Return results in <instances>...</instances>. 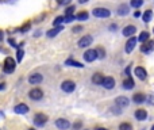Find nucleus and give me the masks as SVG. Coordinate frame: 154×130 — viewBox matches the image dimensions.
I'll list each match as a JSON object with an SVG mask.
<instances>
[{
  "instance_id": "obj_6",
  "label": "nucleus",
  "mask_w": 154,
  "mask_h": 130,
  "mask_svg": "<svg viewBox=\"0 0 154 130\" xmlns=\"http://www.w3.org/2000/svg\"><path fill=\"white\" fill-rule=\"evenodd\" d=\"M92 42H93L92 35H84V37H81L80 39H78L77 45H78V48H88V46H91Z\"/></svg>"
},
{
  "instance_id": "obj_31",
  "label": "nucleus",
  "mask_w": 154,
  "mask_h": 130,
  "mask_svg": "<svg viewBox=\"0 0 154 130\" xmlns=\"http://www.w3.org/2000/svg\"><path fill=\"white\" fill-rule=\"evenodd\" d=\"M23 57H24V50L23 49H18V51H16V62H22Z\"/></svg>"
},
{
  "instance_id": "obj_19",
  "label": "nucleus",
  "mask_w": 154,
  "mask_h": 130,
  "mask_svg": "<svg viewBox=\"0 0 154 130\" xmlns=\"http://www.w3.org/2000/svg\"><path fill=\"white\" fill-rule=\"evenodd\" d=\"M128 12H130V8L127 4H120L118 7V15L119 16H126V15H128Z\"/></svg>"
},
{
  "instance_id": "obj_25",
  "label": "nucleus",
  "mask_w": 154,
  "mask_h": 130,
  "mask_svg": "<svg viewBox=\"0 0 154 130\" xmlns=\"http://www.w3.org/2000/svg\"><path fill=\"white\" fill-rule=\"evenodd\" d=\"M149 38H150V34H149L147 31H142L139 34V37H138V41H139L140 43H145L149 41Z\"/></svg>"
},
{
  "instance_id": "obj_45",
  "label": "nucleus",
  "mask_w": 154,
  "mask_h": 130,
  "mask_svg": "<svg viewBox=\"0 0 154 130\" xmlns=\"http://www.w3.org/2000/svg\"><path fill=\"white\" fill-rule=\"evenodd\" d=\"M8 3H16V0H7Z\"/></svg>"
},
{
  "instance_id": "obj_49",
  "label": "nucleus",
  "mask_w": 154,
  "mask_h": 130,
  "mask_svg": "<svg viewBox=\"0 0 154 130\" xmlns=\"http://www.w3.org/2000/svg\"><path fill=\"white\" fill-rule=\"evenodd\" d=\"M153 32H154V29H153Z\"/></svg>"
},
{
  "instance_id": "obj_39",
  "label": "nucleus",
  "mask_w": 154,
  "mask_h": 130,
  "mask_svg": "<svg viewBox=\"0 0 154 130\" xmlns=\"http://www.w3.org/2000/svg\"><path fill=\"white\" fill-rule=\"evenodd\" d=\"M81 126H83V123L81 122H76L74 125H73V127H74L76 130H78V129H81Z\"/></svg>"
},
{
  "instance_id": "obj_30",
  "label": "nucleus",
  "mask_w": 154,
  "mask_h": 130,
  "mask_svg": "<svg viewBox=\"0 0 154 130\" xmlns=\"http://www.w3.org/2000/svg\"><path fill=\"white\" fill-rule=\"evenodd\" d=\"M96 53H97V58H104L105 57V50H104V48H101V46L96 48Z\"/></svg>"
},
{
  "instance_id": "obj_1",
  "label": "nucleus",
  "mask_w": 154,
  "mask_h": 130,
  "mask_svg": "<svg viewBox=\"0 0 154 130\" xmlns=\"http://www.w3.org/2000/svg\"><path fill=\"white\" fill-rule=\"evenodd\" d=\"M16 68V61L12 58V57H5L4 60V65H3V72L10 75V73H14Z\"/></svg>"
},
{
  "instance_id": "obj_14",
  "label": "nucleus",
  "mask_w": 154,
  "mask_h": 130,
  "mask_svg": "<svg viewBox=\"0 0 154 130\" xmlns=\"http://www.w3.org/2000/svg\"><path fill=\"white\" fill-rule=\"evenodd\" d=\"M42 81H43V76L41 75V73H32V75L29 77V83L30 84H34V85L42 83Z\"/></svg>"
},
{
  "instance_id": "obj_16",
  "label": "nucleus",
  "mask_w": 154,
  "mask_h": 130,
  "mask_svg": "<svg viewBox=\"0 0 154 130\" xmlns=\"http://www.w3.org/2000/svg\"><path fill=\"white\" fill-rule=\"evenodd\" d=\"M14 111H15L16 114H27L29 113V106H27L26 103H19V104H16L15 107H14Z\"/></svg>"
},
{
  "instance_id": "obj_29",
  "label": "nucleus",
  "mask_w": 154,
  "mask_h": 130,
  "mask_svg": "<svg viewBox=\"0 0 154 130\" xmlns=\"http://www.w3.org/2000/svg\"><path fill=\"white\" fill-rule=\"evenodd\" d=\"M30 29H31V22H26V23H24L23 26L19 29V31H20L22 34H24V32H27Z\"/></svg>"
},
{
  "instance_id": "obj_17",
  "label": "nucleus",
  "mask_w": 154,
  "mask_h": 130,
  "mask_svg": "<svg viewBox=\"0 0 154 130\" xmlns=\"http://www.w3.org/2000/svg\"><path fill=\"white\" fill-rule=\"evenodd\" d=\"M135 118H137L138 121H146V119H147V111H146L145 108H138V110L135 111Z\"/></svg>"
},
{
  "instance_id": "obj_2",
  "label": "nucleus",
  "mask_w": 154,
  "mask_h": 130,
  "mask_svg": "<svg viewBox=\"0 0 154 130\" xmlns=\"http://www.w3.org/2000/svg\"><path fill=\"white\" fill-rule=\"evenodd\" d=\"M92 15L96 16V18L105 19V18H110L111 16V11L108 10V8H104V7H96L92 10Z\"/></svg>"
},
{
  "instance_id": "obj_41",
  "label": "nucleus",
  "mask_w": 154,
  "mask_h": 130,
  "mask_svg": "<svg viewBox=\"0 0 154 130\" xmlns=\"http://www.w3.org/2000/svg\"><path fill=\"white\" fill-rule=\"evenodd\" d=\"M140 15H142V14H140L139 11H135V12H134V16H135V18H139Z\"/></svg>"
},
{
  "instance_id": "obj_3",
  "label": "nucleus",
  "mask_w": 154,
  "mask_h": 130,
  "mask_svg": "<svg viewBox=\"0 0 154 130\" xmlns=\"http://www.w3.org/2000/svg\"><path fill=\"white\" fill-rule=\"evenodd\" d=\"M47 115L46 114H42V113H38V114H35V116H34V125L35 126H38V127H42V126H45L46 125V122H47Z\"/></svg>"
},
{
  "instance_id": "obj_10",
  "label": "nucleus",
  "mask_w": 154,
  "mask_h": 130,
  "mask_svg": "<svg viewBox=\"0 0 154 130\" xmlns=\"http://www.w3.org/2000/svg\"><path fill=\"white\" fill-rule=\"evenodd\" d=\"M153 50H154V42H153V41H147V42H145V43H142V45H140V51H142V53H145V54L151 53Z\"/></svg>"
},
{
  "instance_id": "obj_4",
  "label": "nucleus",
  "mask_w": 154,
  "mask_h": 130,
  "mask_svg": "<svg viewBox=\"0 0 154 130\" xmlns=\"http://www.w3.org/2000/svg\"><path fill=\"white\" fill-rule=\"evenodd\" d=\"M61 89L66 94H72L73 91L76 89V83L72 80H65L61 83Z\"/></svg>"
},
{
  "instance_id": "obj_11",
  "label": "nucleus",
  "mask_w": 154,
  "mask_h": 130,
  "mask_svg": "<svg viewBox=\"0 0 154 130\" xmlns=\"http://www.w3.org/2000/svg\"><path fill=\"white\" fill-rule=\"evenodd\" d=\"M115 104L118 106L119 108H126L127 106L130 104V100H128V98H126V96H118L115 99Z\"/></svg>"
},
{
  "instance_id": "obj_38",
  "label": "nucleus",
  "mask_w": 154,
  "mask_h": 130,
  "mask_svg": "<svg viewBox=\"0 0 154 130\" xmlns=\"http://www.w3.org/2000/svg\"><path fill=\"white\" fill-rule=\"evenodd\" d=\"M74 19H76L74 15H72V16H65V20H64V22H66V23H70V22H73Z\"/></svg>"
},
{
  "instance_id": "obj_37",
  "label": "nucleus",
  "mask_w": 154,
  "mask_h": 130,
  "mask_svg": "<svg viewBox=\"0 0 154 130\" xmlns=\"http://www.w3.org/2000/svg\"><path fill=\"white\" fill-rule=\"evenodd\" d=\"M72 31L74 32V34H77V32H80V31H83V26H74L72 29Z\"/></svg>"
},
{
  "instance_id": "obj_21",
  "label": "nucleus",
  "mask_w": 154,
  "mask_h": 130,
  "mask_svg": "<svg viewBox=\"0 0 154 130\" xmlns=\"http://www.w3.org/2000/svg\"><path fill=\"white\" fill-rule=\"evenodd\" d=\"M132 100H134V103H137V104H140V103H143L146 100V96H145V94H140V92H138V94H134V96H132Z\"/></svg>"
},
{
  "instance_id": "obj_18",
  "label": "nucleus",
  "mask_w": 154,
  "mask_h": 130,
  "mask_svg": "<svg viewBox=\"0 0 154 130\" xmlns=\"http://www.w3.org/2000/svg\"><path fill=\"white\" fill-rule=\"evenodd\" d=\"M122 87H123L124 89H132L135 87V83H134V80H132L131 77H127V79H124V80L122 81Z\"/></svg>"
},
{
  "instance_id": "obj_34",
  "label": "nucleus",
  "mask_w": 154,
  "mask_h": 130,
  "mask_svg": "<svg viewBox=\"0 0 154 130\" xmlns=\"http://www.w3.org/2000/svg\"><path fill=\"white\" fill-rule=\"evenodd\" d=\"M8 43H10V46H12V48L19 49V43H16L14 38H8Z\"/></svg>"
},
{
  "instance_id": "obj_23",
  "label": "nucleus",
  "mask_w": 154,
  "mask_h": 130,
  "mask_svg": "<svg viewBox=\"0 0 154 130\" xmlns=\"http://www.w3.org/2000/svg\"><path fill=\"white\" fill-rule=\"evenodd\" d=\"M65 65H66V67H74V68H84V65L81 64V62L74 61V60H72V58L66 60V61H65Z\"/></svg>"
},
{
  "instance_id": "obj_22",
  "label": "nucleus",
  "mask_w": 154,
  "mask_h": 130,
  "mask_svg": "<svg viewBox=\"0 0 154 130\" xmlns=\"http://www.w3.org/2000/svg\"><path fill=\"white\" fill-rule=\"evenodd\" d=\"M151 19H153V11H151V10H146L145 12L142 14V20L145 22V23H149Z\"/></svg>"
},
{
  "instance_id": "obj_27",
  "label": "nucleus",
  "mask_w": 154,
  "mask_h": 130,
  "mask_svg": "<svg viewBox=\"0 0 154 130\" xmlns=\"http://www.w3.org/2000/svg\"><path fill=\"white\" fill-rule=\"evenodd\" d=\"M65 20V16L64 15H59V16H57L56 19H54V22H53V26L54 27H58V26H61V23Z\"/></svg>"
},
{
  "instance_id": "obj_28",
  "label": "nucleus",
  "mask_w": 154,
  "mask_h": 130,
  "mask_svg": "<svg viewBox=\"0 0 154 130\" xmlns=\"http://www.w3.org/2000/svg\"><path fill=\"white\" fill-rule=\"evenodd\" d=\"M142 4H143V0H130V5L132 8H139L142 7Z\"/></svg>"
},
{
  "instance_id": "obj_20",
  "label": "nucleus",
  "mask_w": 154,
  "mask_h": 130,
  "mask_svg": "<svg viewBox=\"0 0 154 130\" xmlns=\"http://www.w3.org/2000/svg\"><path fill=\"white\" fill-rule=\"evenodd\" d=\"M62 30H64V26H58V27H53L51 30H49L47 32H46V35H47L49 38H53V37H56L58 32H61Z\"/></svg>"
},
{
  "instance_id": "obj_46",
  "label": "nucleus",
  "mask_w": 154,
  "mask_h": 130,
  "mask_svg": "<svg viewBox=\"0 0 154 130\" xmlns=\"http://www.w3.org/2000/svg\"><path fill=\"white\" fill-rule=\"evenodd\" d=\"M96 130H108V129H104V127H99V129H96Z\"/></svg>"
},
{
  "instance_id": "obj_7",
  "label": "nucleus",
  "mask_w": 154,
  "mask_h": 130,
  "mask_svg": "<svg viewBox=\"0 0 154 130\" xmlns=\"http://www.w3.org/2000/svg\"><path fill=\"white\" fill-rule=\"evenodd\" d=\"M96 58H97L96 49H88V50L84 53V60H85L86 62H93Z\"/></svg>"
},
{
  "instance_id": "obj_26",
  "label": "nucleus",
  "mask_w": 154,
  "mask_h": 130,
  "mask_svg": "<svg viewBox=\"0 0 154 130\" xmlns=\"http://www.w3.org/2000/svg\"><path fill=\"white\" fill-rule=\"evenodd\" d=\"M88 18H89V14L86 12V11H83V12L76 15V19H78V20H86Z\"/></svg>"
},
{
  "instance_id": "obj_5",
  "label": "nucleus",
  "mask_w": 154,
  "mask_h": 130,
  "mask_svg": "<svg viewBox=\"0 0 154 130\" xmlns=\"http://www.w3.org/2000/svg\"><path fill=\"white\" fill-rule=\"evenodd\" d=\"M29 98L30 99H32V100H41L43 98V91L41 88H38V87H35V88L30 89Z\"/></svg>"
},
{
  "instance_id": "obj_48",
  "label": "nucleus",
  "mask_w": 154,
  "mask_h": 130,
  "mask_svg": "<svg viewBox=\"0 0 154 130\" xmlns=\"http://www.w3.org/2000/svg\"><path fill=\"white\" fill-rule=\"evenodd\" d=\"M29 130H35V129H29Z\"/></svg>"
},
{
  "instance_id": "obj_43",
  "label": "nucleus",
  "mask_w": 154,
  "mask_h": 130,
  "mask_svg": "<svg viewBox=\"0 0 154 130\" xmlns=\"http://www.w3.org/2000/svg\"><path fill=\"white\" fill-rule=\"evenodd\" d=\"M3 37H4V32H3L2 30H0V42H2V41H3Z\"/></svg>"
},
{
  "instance_id": "obj_13",
  "label": "nucleus",
  "mask_w": 154,
  "mask_h": 130,
  "mask_svg": "<svg viewBox=\"0 0 154 130\" xmlns=\"http://www.w3.org/2000/svg\"><path fill=\"white\" fill-rule=\"evenodd\" d=\"M134 72H135V76H137L139 80H146V79H147V72H146V69L143 67H137Z\"/></svg>"
},
{
  "instance_id": "obj_42",
  "label": "nucleus",
  "mask_w": 154,
  "mask_h": 130,
  "mask_svg": "<svg viewBox=\"0 0 154 130\" xmlns=\"http://www.w3.org/2000/svg\"><path fill=\"white\" fill-rule=\"evenodd\" d=\"M4 88H5V83H0V91H3Z\"/></svg>"
},
{
  "instance_id": "obj_9",
  "label": "nucleus",
  "mask_w": 154,
  "mask_h": 130,
  "mask_svg": "<svg viewBox=\"0 0 154 130\" xmlns=\"http://www.w3.org/2000/svg\"><path fill=\"white\" fill-rule=\"evenodd\" d=\"M101 85L105 89H112L115 87V79L111 77V76H104V80H103Z\"/></svg>"
},
{
  "instance_id": "obj_12",
  "label": "nucleus",
  "mask_w": 154,
  "mask_h": 130,
  "mask_svg": "<svg viewBox=\"0 0 154 130\" xmlns=\"http://www.w3.org/2000/svg\"><path fill=\"white\" fill-rule=\"evenodd\" d=\"M137 32V27L135 26H132V24H128V26H126L123 29V31H122V34L124 35V37H128V38H131V37H134V34Z\"/></svg>"
},
{
  "instance_id": "obj_24",
  "label": "nucleus",
  "mask_w": 154,
  "mask_h": 130,
  "mask_svg": "<svg viewBox=\"0 0 154 130\" xmlns=\"http://www.w3.org/2000/svg\"><path fill=\"white\" fill-rule=\"evenodd\" d=\"M103 80H104V76H103L101 73H95V75L92 76V83L93 84H101Z\"/></svg>"
},
{
  "instance_id": "obj_44",
  "label": "nucleus",
  "mask_w": 154,
  "mask_h": 130,
  "mask_svg": "<svg viewBox=\"0 0 154 130\" xmlns=\"http://www.w3.org/2000/svg\"><path fill=\"white\" fill-rule=\"evenodd\" d=\"M86 2H88V0H78V3H80V4H85Z\"/></svg>"
},
{
  "instance_id": "obj_33",
  "label": "nucleus",
  "mask_w": 154,
  "mask_h": 130,
  "mask_svg": "<svg viewBox=\"0 0 154 130\" xmlns=\"http://www.w3.org/2000/svg\"><path fill=\"white\" fill-rule=\"evenodd\" d=\"M119 130H132V126L127 122H123V123L119 125Z\"/></svg>"
},
{
  "instance_id": "obj_35",
  "label": "nucleus",
  "mask_w": 154,
  "mask_h": 130,
  "mask_svg": "<svg viewBox=\"0 0 154 130\" xmlns=\"http://www.w3.org/2000/svg\"><path fill=\"white\" fill-rule=\"evenodd\" d=\"M146 100H147L149 104L154 106V95H149V96H146Z\"/></svg>"
},
{
  "instance_id": "obj_47",
  "label": "nucleus",
  "mask_w": 154,
  "mask_h": 130,
  "mask_svg": "<svg viewBox=\"0 0 154 130\" xmlns=\"http://www.w3.org/2000/svg\"><path fill=\"white\" fill-rule=\"evenodd\" d=\"M151 130H154V126H153V127H151Z\"/></svg>"
},
{
  "instance_id": "obj_36",
  "label": "nucleus",
  "mask_w": 154,
  "mask_h": 130,
  "mask_svg": "<svg viewBox=\"0 0 154 130\" xmlns=\"http://www.w3.org/2000/svg\"><path fill=\"white\" fill-rule=\"evenodd\" d=\"M70 2H72V0H57V3H58L59 5H69Z\"/></svg>"
},
{
  "instance_id": "obj_40",
  "label": "nucleus",
  "mask_w": 154,
  "mask_h": 130,
  "mask_svg": "<svg viewBox=\"0 0 154 130\" xmlns=\"http://www.w3.org/2000/svg\"><path fill=\"white\" fill-rule=\"evenodd\" d=\"M116 29H118V26H116V24H111V26H110V30H111V31H115Z\"/></svg>"
},
{
  "instance_id": "obj_15",
  "label": "nucleus",
  "mask_w": 154,
  "mask_h": 130,
  "mask_svg": "<svg viewBox=\"0 0 154 130\" xmlns=\"http://www.w3.org/2000/svg\"><path fill=\"white\" fill-rule=\"evenodd\" d=\"M56 126L58 127L59 130H66L68 127L70 126V123H69V121L68 119H64V118H58L56 121Z\"/></svg>"
},
{
  "instance_id": "obj_8",
  "label": "nucleus",
  "mask_w": 154,
  "mask_h": 130,
  "mask_svg": "<svg viewBox=\"0 0 154 130\" xmlns=\"http://www.w3.org/2000/svg\"><path fill=\"white\" fill-rule=\"evenodd\" d=\"M137 41H138V39H137L135 37L128 38V41L126 42V46H124V51H126L127 54L131 53V51L135 49V46H137Z\"/></svg>"
},
{
  "instance_id": "obj_32",
  "label": "nucleus",
  "mask_w": 154,
  "mask_h": 130,
  "mask_svg": "<svg viewBox=\"0 0 154 130\" xmlns=\"http://www.w3.org/2000/svg\"><path fill=\"white\" fill-rule=\"evenodd\" d=\"M74 11H76V5H69V7L65 10V16H72Z\"/></svg>"
}]
</instances>
